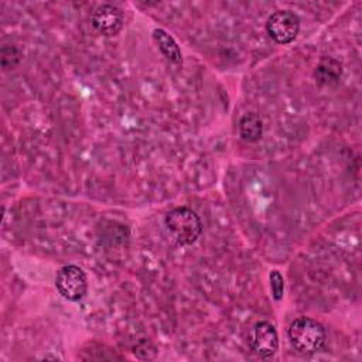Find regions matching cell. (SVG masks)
Listing matches in <instances>:
<instances>
[{
  "label": "cell",
  "instance_id": "obj_1",
  "mask_svg": "<svg viewBox=\"0 0 362 362\" xmlns=\"http://www.w3.org/2000/svg\"><path fill=\"white\" fill-rule=\"evenodd\" d=\"M288 338L300 354L314 355L325 342V329L310 317H298L288 327Z\"/></svg>",
  "mask_w": 362,
  "mask_h": 362
},
{
  "label": "cell",
  "instance_id": "obj_2",
  "mask_svg": "<svg viewBox=\"0 0 362 362\" xmlns=\"http://www.w3.org/2000/svg\"><path fill=\"white\" fill-rule=\"evenodd\" d=\"M165 226L181 245H192L202 233L199 216L187 206L171 209L165 215Z\"/></svg>",
  "mask_w": 362,
  "mask_h": 362
},
{
  "label": "cell",
  "instance_id": "obj_3",
  "mask_svg": "<svg viewBox=\"0 0 362 362\" xmlns=\"http://www.w3.org/2000/svg\"><path fill=\"white\" fill-rule=\"evenodd\" d=\"M55 286L64 298L69 301H79L85 297L88 290L86 274L81 267L75 264H66L58 270Z\"/></svg>",
  "mask_w": 362,
  "mask_h": 362
},
{
  "label": "cell",
  "instance_id": "obj_4",
  "mask_svg": "<svg viewBox=\"0 0 362 362\" xmlns=\"http://www.w3.org/2000/svg\"><path fill=\"white\" fill-rule=\"evenodd\" d=\"M300 28L298 17L290 10H277L274 11L266 23V30L269 35L277 44H288L291 42Z\"/></svg>",
  "mask_w": 362,
  "mask_h": 362
},
{
  "label": "cell",
  "instance_id": "obj_5",
  "mask_svg": "<svg viewBox=\"0 0 362 362\" xmlns=\"http://www.w3.org/2000/svg\"><path fill=\"white\" fill-rule=\"evenodd\" d=\"M249 345L259 358H270L279 348V338L274 327L267 321H260L253 325L249 334Z\"/></svg>",
  "mask_w": 362,
  "mask_h": 362
},
{
  "label": "cell",
  "instance_id": "obj_6",
  "mask_svg": "<svg viewBox=\"0 0 362 362\" xmlns=\"http://www.w3.org/2000/svg\"><path fill=\"white\" fill-rule=\"evenodd\" d=\"M90 23L103 35H115L123 27V11L113 4L98 6L90 14Z\"/></svg>",
  "mask_w": 362,
  "mask_h": 362
},
{
  "label": "cell",
  "instance_id": "obj_7",
  "mask_svg": "<svg viewBox=\"0 0 362 362\" xmlns=\"http://www.w3.org/2000/svg\"><path fill=\"white\" fill-rule=\"evenodd\" d=\"M238 129H239V136L242 140L253 143L262 137L263 123H262V119L256 113H246L240 117Z\"/></svg>",
  "mask_w": 362,
  "mask_h": 362
},
{
  "label": "cell",
  "instance_id": "obj_8",
  "mask_svg": "<svg viewBox=\"0 0 362 362\" xmlns=\"http://www.w3.org/2000/svg\"><path fill=\"white\" fill-rule=\"evenodd\" d=\"M153 38L157 42L160 51L163 52V55L174 62V64H181L182 58H181V51L175 42V40L163 28H156L153 31Z\"/></svg>",
  "mask_w": 362,
  "mask_h": 362
},
{
  "label": "cell",
  "instance_id": "obj_9",
  "mask_svg": "<svg viewBox=\"0 0 362 362\" xmlns=\"http://www.w3.org/2000/svg\"><path fill=\"white\" fill-rule=\"evenodd\" d=\"M341 74H342L341 64L334 58L321 59L314 72L317 82L321 85H332L338 82Z\"/></svg>",
  "mask_w": 362,
  "mask_h": 362
},
{
  "label": "cell",
  "instance_id": "obj_10",
  "mask_svg": "<svg viewBox=\"0 0 362 362\" xmlns=\"http://www.w3.org/2000/svg\"><path fill=\"white\" fill-rule=\"evenodd\" d=\"M269 280H270V288H272V294L273 298L276 301H280L283 298L284 294V279L280 274L279 270H273L269 274Z\"/></svg>",
  "mask_w": 362,
  "mask_h": 362
}]
</instances>
